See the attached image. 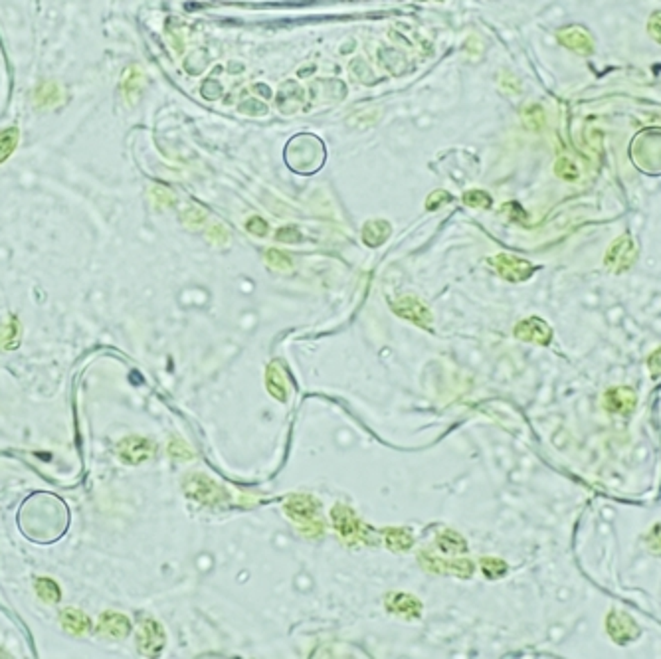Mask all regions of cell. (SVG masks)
Here are the masks:
<instances>
[{
	"mask_svg": "<svg viewBox=\"0 0 661 659\" xmlns=\"http://www.w3.org/2000/svg\"><path fill=\"white\" fill-rule=\"evenodd\" d=\"M392 311L402 319H408L416 325H420V327H430V323H432L430 309L422 301H418L416 297H402L398 301H394Z\"/></svg>",
	"mask_w": 661,
	"mask_h": 659,
	"instance_id": "1",
	"label": "cell"
},
{
	"mask_svg": "<svg viewBox=\"0 0 661 659\" xmlns=\"http://www.w3.org/2000/svg\"><path fill=\"white\" fill-rule=\"evenodd\" d=\"M117 452H119V457L123 459L125 464L135 466V464H141V462H145V459L151 457L152 452H155V446H152L149 439L131 436V438L123 439V441L119 443Z\"/></svg>",
	"mask_w": 661,
	"mask_h": 659,
	"instance_id": "2",
	"label": "cell"
},
{
	"mask_svg": "<svg viewBox=\"0 0 661 659\" xmlns=\"http://www.w3.org/2000/svg\"><path fill=\"white\" fill-rule=\"evenodd\" d=\"M165 644L163 628L155 620H145L139 628V649L143 653H157Z\"/></svg>",
	"mask_w": 661,
	"mask_h": 659,
	"instance_id": "3",
	"label": "cell"
},
{
	"mask_svg": "<svg viewBox=\"0 0 661 659\" xmlns=\"http://www.w3.org/2000/svg\"><path fill=\"white\" fill-rule=\"evenodd\" d=\"M558 40H561V44H565L566 48H570V50H574L579 54H590L592 52V38H590V34L584 28H565V30L558 32Z\"/></svg>",
	"mask_w": 661,
	"mask_h": 659,
	"instance_id": "4",
	"label": "cell"
},
{
	"mask_svg": "<svg viewBox=\"0 0 661 659\" xmlns=\"http://www.w3.org/2000/svg\"><path fill=\"white\" fill-rule=\"evenodd\" d=\"M131 630V624L123 614H117V612H107L99 618V626H97V632L111 635V638H123Z\"/></svg>",
	"mask_w": 661,
	"mask_h": 659,
	"instance_id": "5",
	"label": "cell"
},
{
	"mask_svg": "<svg viewBox=\"0 0 661 659\" xmlns=\"http://www.w3.org/2000/svg\"><path fill=\"white\" fill-rule=\"evenodd\" d=\"M499 272L505 275L511 281H519L525 279L527 275L531 274V265L525 263V261L517 260V258H511V256H499L495 260Z\"/></svg>",
	"mask_w": 661,
	"mask_h": 659,
	"instance_id": "6",
	"label": "cell"
},
{
	"mask_svg": "<svg viewBox=\"0 0 661 659\" xmlns=\"http://www.w3.org/2000/svg\"><path fill=\"white\" fill-rule=\"evenodd\" d=\"M390 602H388V608H390V612H394V614H398L402 618H418L420 616V602L412 598V596H408V594H396V596H390L388 598Z\"/></svg>",
	"mask_w": 661,
	"mask_h": 659,
	"instance_id": "7",
	"label": "cell"
},
{
	"mask_svg": "<svg viewBox=\"0 0 661 659\" xmlns=\"http://www.w3.org/2000/svg\"><path fill=\"white\" fill-rule=\"evenodd\" d=\"M62 626L66 628V632L82 635V633H85L91 628V622H89V618H87L83 612H80V610L66 608V610L62 612Z\"/></svg>",
	"mask_w": 661,
	"mask_h": 659,
	"instance_id": "8",
	"label": "cell"
},
{
	"mask_svg": "<svg viewBox=\"0 0 661 659\" xmlns=\"http://www.w3.org/2000/svg\"><path fill=\"white\" fill-rule=\"evenodd\" d=\"M62 89L54 82H44L34 91V101L38 107H55L62 101Z\"/></svg>",
	"mask_w": 661,
	"mask_h": 659,
	"instance_id": "9",
	"label": "cell"
},
{
	"mask_svg": "<svg viewBox=\"0 0 661 659\" xmlns=\"http://www.w3.org/2000/svg\"><path fill=\"white\" fill-rule=\"evenodd\" d=\"M333 519H335V527L339 529V533L343 536H353L360 529L355 515L346 507H341V505L333 511Z\"/></svg>",
	"mask_w": 661,
	"mask_h": 659,
	"instance_id": "10",
	"label": "cell"
},
{
	"mask_svg": "<svg viewBox=\"0 0 661 659\" xmlns=\"http://www.w3.org/2000/svg\"><path fill=\"white\" fill-rule=\"evenodd\" d=\"M388 234H390V226L386 224V220H371L362 230V238L369 246H378L388 238Z\"/></svg>",
	"mask_w": 661,
	"mask_h": 659,
	"instance_id": "11",
	"label": "cell"
},
{
	"mask_svg": "<svg viewBox=\"0 0 661 659\" xmlns=\"http://www.w3.org/2000/svg\"><path fill=\"white\" fill-rule=\"evenodd\" d=\"M20 341V323L10 317L0 329V351H12Z\"/></svg>",
	"mask_w": 661,
	"mask_h": 659,
	"instance_id": "12",
	"label": "cell"
},
{
	"mask_svg": "<svg viewBox=\"0 0 661 659\" xmlns=\"http://www.w3.org/2000/svg\"><path fill=\"white\" fill-rule=\"evenodd\" d=\"M18 139H20V133H18L16 127H4V129L0 131V165H2L6 159H10V155L16 151Z\"/></svg>",
	"mask_w": 661,
	"mask_h": 659,
	"instance_id": "13",
	"label": "cell"
},
{
	"mask_svg": "<svg viewBox=\"0 0 661 659\" xmlns=\"http://www.w3.org/2000/svg\"><path fill=\"white\" fill-rule=\"evenodd\" d=\"M36 592H38V596H40L42 600H46V602H50V604L60 602V598H62L60 586L55 584L54 580H50V578H38V580H36Z\"/></svg>",
	"mask_w": 661,
	"mask_h": 659,
	"instance_id": "14",
	"label": "cell"
},
{
	"mask_svg": "<svg viewBox=\"0 0 661 659\" xmlns=\"http://www.w3.org/2000/svg\"><path fill=\"white\" fill-rule=\"evenodd\" d=\"M141 83H143V76H141L135 68H131L123 76V83H121V87H123V94L129 101H133V99L139 96V91H141Z\"/></svg>",
	"mask_w": 661,
	"mask_h": 659,
	"instance_id": "15",
	"label": "cell"
},
{
	"mask_svg": "<svg viewBox=\"0 0 661 659\" xmlns=\"http://www.w3.org/2000/svg\"><path fill=\"white\" fill-rule=\"evenodd\" d=\"M464 202L468 207H477V208H487L491 204V196L483 191H469L464 194Z\"/></svg>",
	"mask_w": 661,
	"mask_h": 659,
	"instance_id": "16",
	"label": "cell"
},
{
	"mask_svg": "<svg viewBox=\"0 0 661 659\" xmlns=\"http://www.w3.org/2000/svg\"><path fill=\"white\" fill-rule=\"evenodd\" d=\"M265 260L267 263L274 267V270H279V272H283V270H291V260L288 256H283L281 252H277V249H270V252H265Z\"/></svg>",
	"mask_w": 661,
	"mask_h": 659,
	"instance_id": "17",
	"label": "cell"
},
{
	"mask_svg": "<svg viewBox=\"0 0 661 659\" xmlns=\"http://www.w3.org/2000/svg\"><path fill=\"white\" fill-rule=\"evenodd\" d=\"M554 173L558 175V177H563V179H576L579 177V170H576V166L572 165L568 159H561L556 166H554Z\"/></svg>",
	"mask_w": 661,
	"mask_h": 659,
	"instance_id": "18",
	"label": "cell"
},
{
	"mask_svg": "<svg viewBox=\"0 0 661 659\" xmlns=\"http://www.w3.org/2000/svg\"><path fill=\"white\" fill-rule=\"evenodd\" d=\"M248 230L252 234H256V236H265L267 234V222H263L260 216H254V218L248 220Z\"/></svg>",
	"mask_w": 661,
	"mask_h": 659,
	"instance_id": "19",
	"label": "cell"
},
{
	"mask_svg": "<svg viewBox=\"0 0 661 659\" xmlns=\"http://www.w3.org/2000/svg\"><path fill=\"white\" fill-rule=\"evenodd\" d=\"M648 30H649V34H651V36L661 44V12H655L651 18H649Z\"/></svg>",
	"mask_w": 661,
	"mask_h": 659,
	"instance_id": "20",
	"label": "cell"
},
{
	"mask_svg": "<svg viewBox=\"0 0 661 659\" xmlns=\"http://www.w3.org/2000/svg\"><path fill=\"white\" fill-rule=\"evenodd\" d=\"M277 240L279 242H297L299 240V232L295 228H281L277 232Z\"/></svg>",
	"mask_w": 661,
	"mask_h": 659,
	"instance_id": "21",
	"label": "cell"
},
{
	"mask_svg": "<svg viewBox=\"0 0 661 659\" xmlns=\"http://www.w3.org/2000/svg\"><path fill=\"white\" fill-rule=\"evenodd\" d=\"M155 198H157V202L159 204H170V202H175V196L168 193L166 188H155Z\"/></svg>",
	"mask_w": 661,
	"mask_h": 659,
	"instance_id": "22",
	"label": "cell"
},
{
	"mask_svg": "<svg viewBox=\"0 0 661 659\" xmlns=\"http://www.w3.org/2000/svg\"><path fill=\"white\" fill-rule=\"evenodd\" d=\"M448 200H450V196L446 193H434L428 198L426 204L430 210H436V208H438V202H448Z\"/></svg>",
	"mask_w": 661,
	"mask_h": 659,
	"instance_id": "23",
	"label": "cell"
}]
</instances>
